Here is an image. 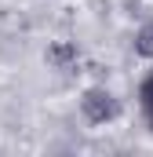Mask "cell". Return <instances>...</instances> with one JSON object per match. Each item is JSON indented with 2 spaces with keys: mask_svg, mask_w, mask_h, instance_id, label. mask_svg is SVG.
Wrapping results in <instances>:
<instances>
[{
  "mask_svg": "<svg viewBox=\"0 0 153 157\" xmlns=\"http://www.w3.org/2000/svg\"><path fill=\"white\" fill-rule=\"evenodd\" d=\"M80 106H84V117L91 121V124H106V121H113L120 113V102H117L110 91H102V88H91Z\"/></svg>",
  "mask_w": 153,
  "mask_h": 157,
  "instance_id": "6da1fadb",
  "label": "cell"
},
{
  "mask_svg": "<svg viewBox=\"0 0 153 157\" xmlns=\"http://www.w3.org/2000/svg\"><path fill=\"white\" fill-rule=\"evenodd\" d=\"M135 55H142V59H153V18L135 33Z\"/></svg>",
  "mask_w": 153,
  "mask_h": 157,
  "instance_id": "7a4b0ae2",
  "label": "cell"
},
{
  "mask_svg": "<svg viewBox=\"0 0 153 157\" xmlns=\"http://www.w3.org/2000/svg\"><path fill=\"white\" fill-rule=\"evenodd\" d=\"M139 99H142V110H146V121H150V128H153V73L142 84H139Z\"/></svg>",
  "mask_w": 153,
  "mask_h": 157,
  "instance_id": "3957f363",
  "label": "cell"
}]
</instances>
